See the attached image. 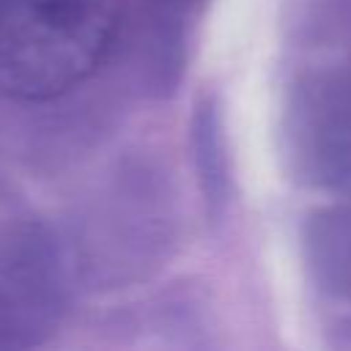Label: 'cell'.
I'll return each instance as SVG.
<instances>
[{
    "label": "cell",
    "mask_w": 351,
    "mask_h": 351,
    "mask_svg": "<svg viewBox=\"0 0 351 351\" xmlns=\"http://www.w3.org/2000/svg\"><path fill=\"white\" fill-rule=\"evenodd\" d=\"M115 0H0V93L44 101L77 88L104 60Z\"/></svg>",
    "instance_id": "1"
},
{
    "label": "cell",
    "mask_w": 351,
    "mask_h": 351,
    "mask_svg": "<svg viewBox=\"0 0 351 351\" xmlns=\"http://www.w3.org/2000/svg\"><path fill=\"white\" fill-rule=\"evenodd\" d=\"M52 285L30 258L0 263V348L27 346L49 318Z\"/></svg>",
    "instance_id": "2"
}]
</instances>
